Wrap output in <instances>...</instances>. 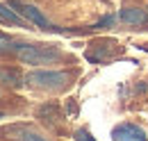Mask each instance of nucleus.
Instances as JSON below:
<instances>
[{
  "instance_id": "0eeeda50",
  "label": "nucleus",
  "mask_w": 148,
  "mask_h": 141,
  "mask_svg": "<svg viewBox=\"0 0 148 141\" xmlns=\"http://www.w3.org/2000/svg\"><path fill=\"white\" fill-rule=\"evenodd\" d=\"M0 18H2V21H9V23H14V25H25V18L21 16L9 2H0Z\"/></svg>"
},
{
  "instance_id": "9d476101",
  "label": "nucleus",
  "mask_w": 148,
  "mask_h": 141,
  "mask_svg": "<svg viewBox=\"0 0 148 141\" xmlns=\"http://www.w3.org/2000/svg\"><path fill=\"white\" fill-rule=\"evenodd\" d=\"M2 116H5V114H2V112H0V118H2Z\"/></svg>"
},
{
  "instance_id": "f03ea898",
  "label": "nucleus",
  "mask_w": 148,
  "mask_h": 141,
  "mask_svg": "<svg viewBox=\"0 0 148 141\" xmlns=\"http://www.w3.org/2000/svg\"><path fill=\"white\" fill-rule=\"evenodd\" d=\"M71 73L64 70H32L25 75V82L37 89H46V91H59L69 84Z\"/></svg>"
},
{
  "instance_id": "423d86ee",
  "label": "nucleus",
  "mask_w": 148,
  "mask_h": 141,
  "mask_svg": "<svg viewBox=\"0 0 148 141\" xmlns=\"http://www.w3.org/2000/svg\"><path fill=\"white\" fill-rule=\"evenodd\" d=\"M119 18L128 25H146L148 23V14L146 9H139V7H123Z\"/></svg>"
},
{
  "instance_id": "7ed1b4c3",
  "label": "nucleus",
  "mask_w": 148,
  "mask_h": 141,
  "mask_svg": "<svg viewBox=\"0 0 148 141\" xmlns=\"http://www.w3.org/2000/svg\"><path fill=\"white\" fill-rule=\"evenodd\" d=\"M9 5L18 12L21 16L25 18V21H30V23H34V25H39L41 30H55L53 25H50V21L43 16L41 12H39L34 5H27V2H21V0H9Z\"/></svg>"
},
{
  "instance_id": "1a4fd4ad",
  "label": "nucleus",
  "mask_w": 148,
  "mask_h": 141,
  "mask_svg": "<svg viewBox=\"0 0 148 141\" xmlns=\"http://www.w3.org/2000/svg\"><path fill=\"white\" fill-rule=\"evenodd\" d=\"M75 139L77 141H96L91 134H89V130H77V132H75Z\"/></svg>"
},
{
  "instance_id": "39448f33",
  "label": "nucleus",
  "mask_w": 148,
  "mask_h": 141,
  "mask_svg": "<svg viewBox=\"0 0 148 141\" xmlns=\"http://www.w3.org/2000/svg\"><path fill=\"white\" fill-rule=\"evenodd\" d=\"M2 132H5L9 139H16V141H48L46 137L37 134L34 130H30V127H25V125H9V127H5Z\"/></svg>"
},
{
  "instance_id": "20e7f679",
  "label": "nucleus",
  "mask_w": 148,
  "mask_h": 141,
  "mask_svg": "<svg viewBox=\"0 0 148 141\" xmlns=\"http://www.w3.org/2000/svg\"><path fill=\"white\" fill-rule=\"evenodd\" d=\"M112 141H148V134L144 127L134 123H121L119 127H114Z\"/></svg>"
},
{
  "instance_id": "f257e3e1",
  "label": "nucleus",
  "mask_w": 148,
  "mask_h": 141,
  "mask_svg": "<svg viewBox=\"0 0 148 141\" xmlns=\"http://www.w3.org/2000/svg\"><path fill=\"white\" fill-rule=\"evenodd\" d=\"M0 50H12L16 53L23 64L30 66H43V64H55L62 59V53L55 46H39V43H5Z\"/></svg>"
},
{
  "instance_id": "6e6552de",
  "label": "nucleus",
  "mask_w": 148,
  "mask_h": 141,
  "mask_svg": "<svg viewBox=\"0 0 148 141\" xmlns=\"http://www.w3.org/2000/svg\"><path fill=\"white\" fill-rule=\"evenodd\" d=\"M21 82H25V77H21L16 70L0 68V84H9V87H21Z\"/></svg>"
}]
</instances>
